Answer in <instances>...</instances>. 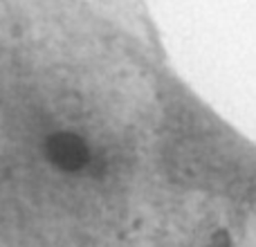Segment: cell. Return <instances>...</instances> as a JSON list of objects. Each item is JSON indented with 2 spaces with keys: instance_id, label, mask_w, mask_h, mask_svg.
I'll return each mask as SVG.
<instances>
[{
  "instance_id": "1",
  "label": "cell",
  "mask_w": 256,
  "mask_h": 247,
  "mask_svg": "<svg viewBox=\"0 0 256 247\" xmlns=\"http://www.w3.org/2000/svg\"><path fill=\"white\" fill-rule=\"evenodd\" d=\"M45 155L61 171H79L90 158V148L76 132L58 130L45 140Z\"/></svg>"
},
{
  "instance_id": "2",
  "label": "cell",
  "mask_w": 256,
  "mask_h": 247,
  "mask_svg": "<svg viewBox=\"0 0 256 247\" xmlns=\"http://www.w3.org/2000/svg\"><path fill=\"white\" fill-rule=\"evenodd\" d=\"M212 245L214 247H232V236L225 230H218L212 234Z\"/></svg>"
}]
</instances>
